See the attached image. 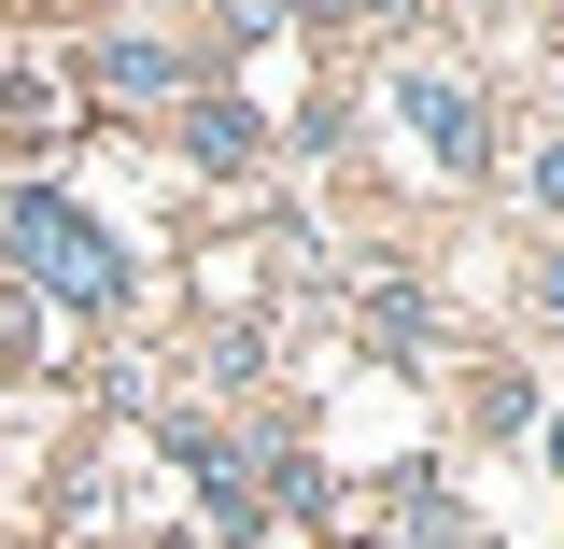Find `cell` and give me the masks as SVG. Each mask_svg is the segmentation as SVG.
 <instances>
[{"instance_id": "obj_1", "label": "cell", "mask_w": 564, "mask_h": 549, "mask_svg": "<svg viewBox=\"0 0 564 549\" xmlns=\"http://www.w3.org/2000/svg\"><path fill=\"white\" fill-rule=\"evenodd\" d=\"M14 254H29V282L70 296V310H113V296H128V254H113L85 211H57V198H14Z\"/></svg>"}, {"instance_id": "obj_2", "label": "cell", "mask_w": 564, "mask_h": 549, "mask_svg": "<svg viewBox=\"0 0 564 549\" xmlns=\"http://www.w3.org/2000/svg\"><path fill=\"white\" fill-rule=\"evenodd\" d=\"M395 113H410V128L437 141L452 169H480V155H494V141H480V99H466L452 70H395Z\"/></svg>"}, {"instance_id": "obj_3", "label": "cell", "mask_w": 564, "mask_h": 549, "mask_svg": "<svg viewBox=\"0 0 564 549\" xmlns=\"http://www.w3.org/2000/svg\"><path fill=\"white\" fill-rule=\"evenodd\" d=\"M184 155H198V169H240V155H254V113H240V99H198V113H184Z\"/></svg>"}, {"instance_id": "obj_4", "label": "cell", "mask_w": 564, "mask_h": 549, "mask_svg": "<svg viewBox=\"0 0 564 549\" xmlns=\"http://www.w3.org/2000/svg\"><path fill=\"white\" fill-rule=\"evenodd\" d=\"M522 184H536V198H551V211H564V141H551V155H536V169H522Z\"/></svg>"}]
</instances>
